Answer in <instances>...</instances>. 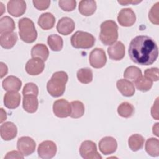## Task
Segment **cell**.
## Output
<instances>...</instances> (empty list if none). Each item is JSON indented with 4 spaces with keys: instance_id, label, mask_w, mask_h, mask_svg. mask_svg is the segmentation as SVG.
Listing matches in <instances>:
<instances>
[{
    "instance_id": "obj_1",
    "label": "cell",
    "mask_w": 159,
    "mask_h": 159,
    "mask_svg": "<svg viewBox=\"0 0 159 159\" xmlns=\"http://www.w3.org/2000/svg\"><path fill=\"white\" fill-rule=\"evenodd\" d=\"M128 52L133 62L140 65H150L158 58V48L151 37L139 35L131 40Z\"/></svg>"
},
{
    "instance_id": "obj_2",
    "label": "cell",
    "mask_w": 159,
    "mask_h": 159,
    "mask_svg": "<svg viewBox=\"0 0 159 159\" xmlns=\"http://www.w3.org/2000/svg\"><path fill=\"white\" fill-rule=\"evenodd\" d=\"M68 79V76L66 72L63 71L55 72L47 82V89L48 93L55 98L62 96L65 91V84Z\"/></svg>"
},
{
    "instance_id": "obj_3",
    "label": "cell",
    "mask_w": 159,
    "mask_h": 159,
    "mask_svg": "<svg viewBox=\"0 0 159 159\" xmlns=\"http://www.w3.org/2000/svg\"><path fill=\"white\" fill-rule=\"evenodd\" d=\"M99 39L105 45H111L114 43L118 39V26L112 20L103 22L100 26Z\"/></svg>"
},
{
    "instance_id": "obj_4",
    "label": "cell",
    "mask_w": 159,
    "mask_h": 159,
    "mask_svg": "<svg viewBox=\"0 0 159 159\" xmlns=\"http://www.w3.org/2000/svg\"><path fill=\"white\" fill-rule=\"evenodd\" d=\"M18 27L19 36L23 42L27 43L35 42L37 37V32L32 20L27 17L22 18L18 22Z\"/></svg>"
},
{
    "instance_id": "obj_5",
    "label": "cell",
    "mask_w": 159,
    "mask_h": 159,
    "mask_svg": "<svg viewBox=\"0 0 159 159\" xmlns=\"http://www.w3.org/2000/svg\"><path fill=\"white\" fill-rule=\"evenodd\" d=\"M94 43V37L86 32L77 31L71 37V44L75 48H90Z\"/></svg>"
},
{
    "instance_id": "obj_6",
    "label": "cell",
    "mask_w": 159,
    "mask_h": 159,
    "mask_svg": "<svg viewBox=\"0 0 159 159\" xmlns=\"http://www.w3.org/2000/svg\"><path fill=\"white\" fill-rule=\"evenodd\" d=\"M80 153L84 159H101L97 150L96 143L91 140H85L80 147Z\"/></svg>"
},
{
    "instance_id": "obj_7",
    "label": "cell",
    "mask_w": 159,
    "mask_h": 159,
    "mask_svg": "<svg viewBox=\"0 0 159 159\" xmlns=\"http://www.w3.org/2000/svg\"><path fill=\"white\" fill-rule=\"evenodd\" d=\"M57 150V148L55 142L51 140H45L39 144L37 153L40 158L50 159L55 155Z\"/></svg>"
},
{
    "instance_id": "obj_8",
    "label": "cell",
    "mask_w": 159,
    "mask_h": 159,
    "mask_svg": "<svg viewBox=\"0 0 159 159\" xmlns=\"http://www.w3.org/2000/svg\"><path fill=\"white\" fill-rule=\"evenodd\" d=\"M36 143L30 137H20L17 142V148L24 156H28L35 152Z\"/></svg>"
},
{
    "instance_id": "obj_9",
    "label": "cell",
    "mask_w": 159,
    "mask_h": 159,
    "mask_svg": "<svg viewBox=\"0 0 159 159\" xmlns=\"http://www.w3.org/2000/svg\"><path fill=\"white\" fill-rule=\"evenodd\" d=\"M89 61L91 66L93 68H102L107 61V57L104 50L101 48L93 49L89 54Z\"/></svg>"
},
{
    "instance_id": "obj_10",
    "label": "cell",
    "mask_w": 159,
    "mask_h": 159,
    "mask_svg": "<svg viewBox=\"0 0 159 159\" xmlns=\"http://www.w3.org/2000/svg\"><path fill=\"white\" fill-rule=\"evenodd\" d=\"M53 112L58 117H67L71 114V104L66 99H58L53 103Z\"/></svg>"
},
{
    "instance_id": "obj_11",
    "label": "cell",
    "mask_w": 159,
    "mask_h": 159,
    "mask_svg": "<svg viewBox=\"0 0 159 159\" xmlns=\"http://www.w3.org/2000/svg\"><path fill=\"white\" fill-rule=\"evenodd\" d=\"M117 21L121 26L130 27L136 21L135 12L131 8L122 9L118 14Z\"/></svg>"
},
{
    "instance_id": "obj_12",
    "label": "cell",
    "mask_w": 159,
    "mask_h": 159,
    "mask_svg": "<svg viewBox=\"0 0 159 159\" xmlns=\"http://www.w3.org/2000/svg\"><path fill=\"white\" fill-rule=\"evenodd\" d=\"M117 148L116 140L112 137H104L99 142V148L100 152L105 155H110L114 153Z\"/></svg>"
},
{
    "instance_id": "obj_13",
    "label": "cell",
    "mask_w": 159,
    "mask_h": 159,
    "mask_svg": "<svg viewBox=\"0 0 159 159\" xmlns=\"http://www.w3.org/2000/svg\"><path fill=\"white\" fill-rule=\"evenodd\" d=\"M7 12L14 17L22 16L26 10V2L23 0H11L7 4Z\"/></svg>"
},
{
    "instance_id": "obj_14",
    "label": "cell",
    "mask_w": 159,
    "mask_h": 159,
    "mask_svg": "<svg viewBox=\"0 0 159 159\" xmlns=\"http://www.w3.org/2000/svg\"><path fill=\"white\" fill-rule=\"evenodd\" d=\"M44 61L38 58L30 59L25 65V71L30 75H38L44 70Z\"/></svg>"
},
{
    "instance_id": "obj_15",
    "label": "cell",
    "mask_w": 159,
    "mask_h": 159,
    "mask_svg": "<svg viewBox=\"0 0 159 159\" xmlns=\"http://www.w3.org/2000/svg\"><path fill=\"white\" fill-rule=\"evenodd\" d=\"M0 134L1 138L4 140H12L17 134V127L11 122H4L0 127Z\"/></svg>"
},
{
    "instance_id": "obj_16",
    "label": "cell",
    "mask_w": 159,
    "mask_h": 159,
    "mask_svg": "<svg viewBox=\"0 0 159 159\" xmlns=\"http://www.w3.org/2000/svg\"><path fill=\"white\" fill-rule=\"evenodd\" d=\"M75 28V24L73 19L68 17L61 18L57 25V30L58 33L63 35L70 34Z\"/></svg>"
},
{
    "instance_id": "obj_17",
    "label": "cell",
    "mask_w": 159,
    "mask_h": 159,
    "mask_svg": "<svg viewBox=\"0 0 159 159\" xmlns=\"http://www.w3.org/2000/svg\"><path fill=\"white\" fill-rule=\"evenodd\" d=\"M107 53L111 60H120L125 56V46L120 41H117L108 47Z\"/></svg>"
},
{
    "instance_id": "obj_18",
    "label": "cell",
    "mask_w": 159,
    "mask_h": 159,
    "mask_svg": "<svg viewBox=\"0 0 159 159\" xmlns=\"http://www.w3.org/2000/svg\"><path fill=\"white\" fill-rule=\"evenodd\" d=\"M20 94L17 91H8L4 96V106L10 109L17 108L20 102Z\"/></svg>"
},
{
    "instance_id": "obj_19",
    "label": "cell",
    "mask_w": 159,
    "mask_h": 159,
    "mask_svg": "<svg viewBox=\"0 0 159 159\" xmlns=\"http://www.w3.org/2000/svg\"><path fill=\"white\" fill-rule=\"evenodd\" d=\"M37 96L34 94H26L23 96L22 106L28 113H34L37 111L39 106Z\"/></svg>"
},
{
    "instance_id": "obj_20",
    "label": "cell",
    "mask_w": 159,
    "mask_h": 159,
    "mask_svg": "<svg viewBox=\"0 0 159 159\" xmlns=\"http://www.w3.org/2000/svg\"><path fill=\"white\" fill-rule=\"evenodd\" d=\"M119 92L125 97L132 96L135 93V87L132 82L125 79H120L116 83Z\"/></svg>"
},
{
    "instance_id": "obj_21",
    "label": "cell",
    "mask_w": 159,
    "mask_h": 159,
    "mask_svg": "<svg viewBox=\"0 0 159 159\" xmlns=\"http://www.w3.org/2000/svg\"><path fill=\"white\" fill-rule=\"evenodd\" d=\"M2 87L7 91H19L22 87V81L14 76H9L2 83Z\"/></svg>"
},
{
    "instance_id": "obj_22",
    "label": "cell",
    "mask_w": 159,
    "mask_h": 159,
    "mask_svg": "<svg viewBox=\"0 0 159 159\" xmlns=\"http://www.w3.org/2000/svg\"><path fill=\"white\" fill-rule=\"evenodd\" d=\"M55 23V16L50 12L43 13L38 19V25L43 30H49L54 27Z\"/></svg>"
},
{
    "instance_id": "obj_23",
    "label": "cell",
    "mask_w": 159,
    "mask_h": 159,
    "mask_svg": "<svg viewBox=\"0 0 159 159\" xmlns=\"http://www.w3.org/2000/svg\"><path fill=\"white\" fill-rule=\"evenodd\" d=\"M17 40V35L16 32L2 34L0 36V45L6 49L12 48Z\"/></svg>"
},
{
    "instance_id": "obj_24",
    "label": "cell",
    "mask_w": 159,
    "mask_h": 159,
    "mask_svg": "<svg viewBox=\"0 0 159 159\" xmlns=\"http://www.w3.org/2000/svg\"><path fill=\"white\" fill-rule=\"evenodd\" d=\"M79 12L84 16L93 15L96 10V2L95 1H81L79 3Z\"/></svg>"
},
{
    "instance_id": "obj_25",
    "label": "cell",
    "mask_w": 159,
    "mask_h": 159,
    "mask_svg": "<svg viewBox=\"0 0 159 159\" xmlns=\"http://www.w3.org/2000/svg\"><path fill=\"white\" fill-rule=\"evenodd\" d=\"M49 55V51L47 47L43 43L35 45L31 50V56L32 58H38L43 61H46Z\"/></svg>"
},
{
    "instance_id": "obj_26",
    "label": "cell",
    "mask_w": 159,
    "mask_h": 159,
    "mask_svg": "<svg viewBox=\"0 0 159 159\" xmlns=\"http://www.w3.org/2000/svg\"><path fill=\"white\" fill-rule=\"evenodd\" d=\"M146 152L152 157L159 155V141L156 138H150L147 140L145 146Z\"/></svg>"
},
{
    "instance_id": "obj_27",
    "label": "cell",
    "mask_w": 159,
    "mask_h": 159,
    "mask_svg": "<svg viewBox=\"0 0 159 159\" xmlns=\"http://www.w3.org/2000/svg\"><path fill=\"white\" fill-rule=\"evenodd\" d=\"M145 139L140 134H133L128 140V144L129 148L134 152L138 151L142 149L143 147Z\"/></svg>"
},
{
    "instance_id": "obj_28",
    "label": "cell",
    "mask_w": 159,
    "mask_h": 159,
    "mask_svg": "<svg viewBox=\"0 0 159 159\" xmlns=\"http://www.w3.org/2000/svg\"><path fill=\"white\" fill-rule=\"evenodd\" d=\"M15 22L14 20L9 17L4 16L0 19V34L12 32L15 29Z\"/></svg>"
},
{
    "instance_id": "obj_29",
    "label": "cell",
    "mask_w": 159,
    "mask_h": 159,
    "mask_svg": "<svg viewBox=\"0 0 159 159\" xmlns=\"http://www.w3.org/2000/svg\"><path fill=\"white\" fill-rule=\"evenodd\" d=\"M47 43L52 51H60L63 46V39L58 35L52 34L48 37Z\"/></svg>"
},
{
    "instance_id": "obj_30",
    "label": "cell",
    "mask_w": 159,
    "mask_h": 159,
    "mask_svg": "<svg viewBox=\"0 0 159 159\" xmlns=\"http://www.w3.org/2000/svg\"><path fill=\"white\" fill-rule=\"evenodd\" d=\"M142 76L141 70L135 66L127 67L124 73V77L129 81L135 82Z\"/></svg>"
},
{
    "instance_id": "obj_31",
    "label": "cell",
    "mask_w": 159,
    "mask_h": 159,
    "mask_svg": "<svg viewBox=\"0 0 159 159\" xmlns=\"http://www.w3.org/2000/svg\"><path fill=\"white\" fill-rule=\"evenodd\" d=\"M70 117L77 119L82 117L84 113V106L80 101H73L71 103Z\"/></svg>"
},
{
    "instance_id": "obj_32",
    "label": "cell",
    "mask_w": 159,
    "mask_h": 159,
    "mask_svg": "<svg viewBox=\"0 0 159 159\" xmlns=\"http://www.w3.org/2000/svg\"><path fill=\"white\" fill-rule=\"evenodd\" d=\"M135 109L134 106L128 102H122L117 107V112L119 115L122 117L129 118L134 113Z\"/></svg>"
},
{
    "instance_id": "obj_33",
    "label": "cell",
    "mask_w": 159,
    "mask_h": 159,
    "mask_svg": "<svg viewBox=\"0 0 159 159\" xmlns=\"http://www.w3.org/2000/svg\"><path fill=\"white\" fill-rule=\"evenodd\" d=\"M77 78L83 84H88L93 80V71L89 68H83L78 70Z\"/></svg>"
},
{
    "instance_id": "obj_34",
    "label": "cell",
    "mask_w": 159,
    "mask_h": 159,
    "mask_svg": "<svg viewBox=\"0 0 159 159\" xmlns=\"http://www.w3.org/2000/svg\"><path fill=\"white\" fill-rule=\"evenodd\" d=\"M135 85L138 90L146 92L151 89L153 85V81L147 79L145 76H142L135 82Z\"/></svg>"
},
{
    "instance_id": "obj_35",
    "label": "cell",
    "mask_w": 159,
    "mask_h": 159,
    "mask_svg": "<svg viewBox=\"0 0 159 159\" xmlns=\"http://www.w3.org/2000/svg\"><path fill=\"white\" fill-rule=\"evenodd\" d=\"M159 2H157L150 9L148 13V18L150 22L155 25L159 24Z\"/></svg>"
},
{
    "instance_id": "obj_36",
    "label": "cell",
    "mask_w": 159,
    "mask_h": 159,
    "mask_svg": "<svg viewBox=\"0 0 159 159\" xmlns=\"http://www.w3.org/2000/svg\"><path fill=\"white\" fill-rule=\"evenodd\" d=\"M58 5L63 11L70 12L76 8V1L75 0H60L58 1Z\"/></svg>"
},
{
    "instance_id": "obj_37",
    "label": "cell",
    "mask_w": 159,
    "mask_h": 159,
    "mask_svg": "<svg viewBox=\"0 0 159 159\" xmlns=\"http://www.w3.org/2000/svg\"><path fill=\"white\" fill-rule=\"evenodd\" d=\"M39 94V88L37 86L33 83H28L25 84L23 90L22 94H34L35 96H38Z\"/></svg>"
},
{
    "instance_id": "obj_38",
    "label": "cell",
    "mask_w": 159,
    "mask_h": 159,
    "mask_svg": "<svg viewBox=\"0 0 159 159\" xmlns=\"http://www.w3.org/2000/svg\"><path fill=\"white\" fill-rule=\"evenodd\" d=\"M144 76L152 81H157L158 80V68H151L145 70Z\"/></svg>"
},
{
    "instance_id": "obj_39",
    "label": "cell",
    "mask_w": 159,
    "mask_h": 159,
    "mask_svg": "<svg viewBox=\"0 0 159 159\" xmlns=\"http://www.w3.org/2000/svg\"><path fill=\"white\" fill-rule=\"evenodd\" d=\"M34 7L40 11H43L48 8L50 4V1H33Z\"/></svg>"
},
{
    "instance_id": "obj_40",
    "label": "cell",
    "mask_w": 159,
    "mask_h": 159,
    "mask_svg": "<svg viewBox=\"0 0 159 159\" xmlns=\"http://www.w3.org/2000/svg\"><path fill=\"white\" fill-rule=\"evenodd\" d=\"M24 155L19 151L12 150L8 152L4 157V158H24Z\"/></svg>"
},
{
    "instance_id": "obj_41",
    "label": "cell",
    "mask_w": 159,
    "mask_h": 159,
    "mask_svg": "<svg viewBox=\"0 0 159 159\" xmlns=\"http://www.w3.org/2000/svg\"><path fill=\"white\" fill-rule=\"evenodd\" d=\"M158 99L157 98L155 100L152 107L151 108V114L153 118H154L156 120H158Z\"/></svg>"
},
{
    "instance_id": "obj_42",
    "label": "cell",
    "mask_w": 159,
    "mask_h": 159,
    "mask_svg": "<svg viewBox=\"0 0 159 159\" xmlns=\"http://www.w3.org/2000/svg\"><path fill=\"white\" fill-rule=\"evenodd\" d=\"M0 65H1V78H2L7 73L8 69H7V66L5 63L1 62Z\"/></svg>"
},
{
    "instance_id": "obj_43",
    "label": "cell",
    "mask_w": 159,
    "mask_h": 159,
    "mask_svg": "<svg viewBox=\"0 0 159 159\" xmlns=\"http://www.w3.org/2000/svg\"><path fill=\"white\" fill-rule=\"evenodd\" d=\"M141 1H118V2L122 5H127L129 4H138L139 2H140Z\"/></svg>"
},
{
    "instance_id": "obj_44",
    "label": "cell",
    "mask_w": 159,
    "mask_h": 159,
    "mask_svg": "<svg viewBox=\"0 0 159 159\" xmlns=\"http://www.w3.org/2000/svg\"><path fill=\"white\" fill-rule=\"evenodd\" d=\"M7 119V115H6V111H4V109L2 108L1 109V123H2V122H4V120H6Z\"/></svg>"
},
{
    "instance_id": "obj_45",
    "label": "cell",
    "mask_w": 159,
    "mask_h": 159,
    "mask_svg": "<svg viewBox=\"0 0 159 159\" xmlns=\"http://www.w3.org/2000/svg\"><path fill=\"white\" fill-rule=\"evenodd\" d=\"M158 123H156L155 125L153 126V133L156 136H158Z\"/></svg>"
}]
</instances>
